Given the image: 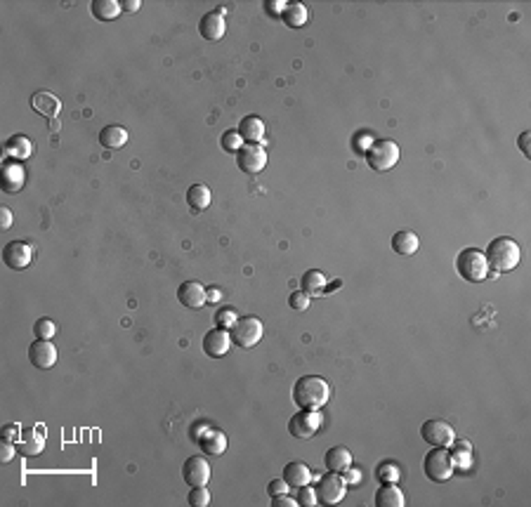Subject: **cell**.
<instances>
[{"instance_id":"1","label":"cell","mask_w":531,"mask_h":507,"mask_svg":"<svg viewBox=\"0 0 531 507\" xmlns=\"http://www.w3.org/2000/svg\"><path fill=\"white\" fill-rule=\"evenodd\" d=\"M331 399V385L321 375H305L293 385V404L302 410H321Z\"/></svg>"},{"instance_id":"2","label":"cell","mask_w":531,"mask_h":507,"mask_svg":"<svg viewBox=\"0 0 531 507\" xmlns=\"http://www.w3.org/2000/svg\"><path fill=\"white\" fill-rule=\"evenodd\" d=\"M486 262L493 271H513L522 260V250L510 236H496L486 248Z\"/></svg>"},{"instance_id":"3","label":"cell","mask_w":531,"mask_h":507,"mask_svg":"<svg viewBox=\"0 0 531 507\" xmlns=\"http://www.w3.org/2000/svg\"><path fill=\"white\" fill-rule=\"evenodd\" d=\"M456 271L460 274V279L467 284H482L489 279V262L486 255L477 248H465L456 255Z\"/></svg>"},{"instance_id":"4","label":"cell","mask_w":531,"mask_h":507,"mask_svg":"<svg viewBox=\"0 0 531 507\" xmlns=\"http://www.w3.org/2000/svg\"><path fill=\"white\" fill-rule=\"evenodd\" d=\"M423 472L430 482L434 484H444L454 477L456 467H454V460H451V453L449 448H442V446H432L430 453L425 456V462H423Z\"/></svg>"},{"instance_id":"5","label":"cell","mask_w":531,"mask_h":507,"mask_svg":"<svg viewBox=\"0 0 531 507\" xmlns=\"http://www.w3.org/2000/svg\"><path fill=\"white\" fill-rule=\"evenodd\" d=\"M402 158V151H399V144L392 142V140H375L373 147L366 151V163H369L371 170L375 173H387L392 170Z\"/></svg>"},{"instance_id":"6","label":"cell","mask_w":531,"mask_h":507,"mask_svg":"<svg viewBox=\"0 0 531 507\" xmlns=\"http://www.w3.org/2000/svg\"><path fill=\"white\" fill-rule=\"evenodd\" d=\"M230 335H232L234 347H238V349H253V347L262 340L264 325L258 317H243L234 323Z\"/></svg>"},{"instance_id":"7","label":"cell","mask_w":531,"mask_h":507,"mask_svg":"<svg viewBox=\"0 0 531 507\" xmlns=\"http://www.w3.org/2000/svg\"><path fill=\"white\" fill-rule=\"evenodd\" d=\"M317 498L323 505H338L343 503L345 493H347V484H345L343 474L338 472H328L323 477L317 479Z\"/></svg>"},{"instance_id":"8","label":"cell","mask_w":531,"mask_h":507,"mask_svg":"<svg viewBox=\"0 0 531 507\" xmlns=\"http://www.w3.org/2000/svg\"><path fill=\"white\" fill-rule=\"evenodd\" d=\"M321 425H323V418L319 410H302L300 408L293 418L288 420V432H291V436L305 441V439H310V436H314Z\"/></svg>"},{"instance_id":"9","label":"cell","mask_w":531,"mask_h":507,"mask_svg":"<svg viewBox=\"0 0 531 507\" xmlns=\"http://www.w3.org/2000/svg\"><path fill=\"white\" fill-rule=\"evenodd\" d=\"M236 165L241 173L246 175H258L267 165V151L262 144H243L236 153Z\"/></svg>"},{"instance_id":"10","label":"cell","mask_w":531,"mask_h":507,"mask_svg":"<svg viewBox=\"0 0 531 507\" xmlns=\"http://www.w3.org/2000/svg\"><path fill=\"white\" fill-rule=\"evenodd\" d=\"M421 436H423L425 444L442 446V448H449L456 441L454 427H451L449 423H444V420H428V423H423Z\"/></svg>"},{"instance_id":"11","label":"cell","mask_w":531,"mask_h":507,"mask_svg":"<svg viewBox=\"0 0 531 507\" xmlns=\"http://www.w3.org/2000/svg\"><path fill=\"white\" fill-rule=\"evenodd\" d=\"M232 347H234V343H232L230 330H222L215 325V328L203 335V351H206V356H210V359H222V356H227Z\"/></svg>"},{"instance_id":"12","label":"cell","mask_w":531,"mask_h":507,"mask_svg":"<svg viewBox=\"0 0 531 507\" xmlns=\"http://www.w3.org/2000/svg\"><path fill=\"white\" fill-rule=\"evenodd\" d=\"M57 359H60V351H57V347L50 343V340H34V345L29 347V361L34 368H40V371H47V368H52L57 364Z\"/></svg>"},{"instance_id":"13","label":"cell","mask_w":531,"mask_h":507,"mask_svg":"<svg viewBox=\"0 0 531 507\" xmlns=\"http://www.w3.org/2000/svg\"><path fill=\"white\" fill-rule=\"evenodd\" d=\"M31 260H34V250H31L29 243H24V241H10V243H5V248H3V262L8 264L10 269H14V271L26 269V267L31 264Z\"/></svg>"},{"instance_id":"14","label":"cell","mask_w":531,"mask_h":507,"mask_svg":"<svg viewBox=\"0 0 531 507\" xmlns=\"http://www.w3.org/2000/svg\"><path fill=\"white\" fill-rule=\"evenodd\" d=\"M42 448H45V430H42V425H34V427L21 430V436L17 441V451L21 456H26V458L40 456Z\"/></svg>"},{"instance_id":"15","label":"cell","mask_w":531,"mask_h":507,"mask_svg":"<svg viewBox=\"0 0 531 507\" xmlns=\"http://www.w3.org/2000/svg\"><path fill=\"white\" fill-rule=\"evenodd\" d=\"M182 479L191 486H208L210 482V462H206L201 456H191L182 465Z\"/></svg>"},{"instance_id":"16","label":"cell","mask_w":531,"mask_h":507,"mask_svg":"<svg viewBox=\"0 0 531 507\" xmlns=\"http://www.w3.org/2000/svg\"><path fill=\"white\" fill-rule=\"evenodd\" d=\"M24 182H26L24 165L17 163V161H5L3 170H0V186H3V191H8V194H17V191H21Z\"/></svg>"},{"instance_id":"17","label":"cell","mask_w":531,"mask_h":507,"mask_svg":"<svg viewBox=\"0 0 531 507\" xmlns=\"http://www.w3.org/2000/svg\"><path fill=\"white\" fill-rule=\"evenodd\" d=\"M177 300L182 307L187 309H201L206 302V288L199 284V281H184L182 286L177 288Z\"/></svg>"},{"instance_id":"18","label":"cell","mask_w":531,"mask_h":507,"mask_svg":"<svg viewBox=\"0 0 531 507\" xmlns=\"http://www.w3.org/2000/svg\"><path fill=\"white\" fill-rule=\"evenodd\" d=\"M238 135H241L243 142H248V144H264L267 125H264L260 116H246V119L238 123Z\"/></svg>"},{"instance_id":"19","label":"cell","mask_w":531,"mask_h":507,"mask_svg":"<svg viewBox=\"0 0 531 507\" xmlns=\"http://www.w3.org/2000/svg\"><path fill=\"white\" fill-rule=\"evenodd\" d=\"M199 31H201V36H203L206 40L215 42V40H220L222 36H225L227 21H225L222 14H217V12H206L203 17H201V21H199Z\"/></svg>"},{"instance_id":"20","label":"cell","mask_w":531,"mask_h":507,"mask_svg":"<svg viewBox=\"0 0 531 507\" xmlns=\"http://www.w3.org/2000/svg\"><path fill=\"white\" fill-rule=\"evenodd\" d=\"M34 153V144L26 135H12L8 142H5V149H3V156L5 158H12V161H26V158Z\"/></svg>"},{"instance_id":"21","label":"cell","mask_w":531,"mask_h":507,"mask_svg":"<svg viewBox=\"0 0 531 507\" xmlns=\"http://www.w3.org/2000/svg\"><path fill=\"white\" fill-rule=\"evenodd\" d=\"M31 106H34V111H38L40 116H45V119H50V121H55L57 116H60V111H62L60 97H55L52 92H45V90L34 95V99H31Z\"/></svg>"},{"instance_id":"22","label":"cell","mask_w":531,"mask_h":507,"mask_svg":"<svg viewBox=\"0 0 531 507\" xmlns=\"http://www.w3.org/2000/svg\"><path fill=\"white\" fill-rule=\"evenodd\" d=\"M323 465H326L328 472L343 474L345 469L352 465V453H349L345 446H333V448H328L326 456H323Z\"/></svg>"},{"instance_id":"23","label":"cell","mask_w":531,"mask_h":507,"mask_svg":"<svg viewBox=\"0 0 531 507\" xmlns=\"http://www.w3.org/2000/svg\"><path fill=\"white\" fill-rule=\"evenodd\" d=\"M284 479L291 489H300L312 482V469L300 460H293L284 467Z\"/></svg>"},{"instance_id":"24","label":"cell","mask_w":531,"mask_h":507,"mask_svg":"<svg viewBox=\"0 0 531 507\" xmlns=\"http://www.w3.org/2000/svg\"><path fill=\"white\" fill-rule=\"evenodd\" d=\"M375 507H404L406 500H404V493L397 484H382V486L375 491Z\"/></svg>"},{"instance_id":"25","label":"cell","mask_w":531,"mask_h":507,"mask_svg":"<svg viewBox=\"0 0 531 507\" xmlns=\"http://www.w3.org/2000/svg\"><path fill=\"white\" fill-rule=\"evenodd\" d=\"M418 248H421V241H418V236L413 232H408V229H402V232H397L395 236H392V250H395L397 255H416Z\"/></svg>"},{"instance_id":"26","label":"cell","mask_w":531,"mask_h":507,"mask_svg":"<svg viewBox=\"0 0 531 507\" xmlns=\"http://www.w3.org/2000/svg\"><path fill=\"white\" fill-rule=\"evenodd\" d=\"M449 453H451V460H454V467L458 472H467L472 467V446L470 441H454L449 446Z\"/></svg>"},{"instance_id":"27","label":"cell","mask_w":531,"mask_h":507,"mask_svg":"<svg viewBox=\"0 0 531 507\" xmlns=\"http://www.w3.org/2000/svg\"><path fill=\"white\" fill-rule=\"evenodd\" d=\"M90 12H92V17L99 21H114L121 12H123V8H121L119 0H92V3H90Z\"/></svg>"},{"instance_id":"28","label":"cell","mask_w":531,"mask_h":507,"mask_svg":"<svg viewBox=\"0 0 531 507\" xmlns=\"http://www.w3.org/2000/svg\"><path fill=\"white\" fill-rule=\"evenodd\" d=\"M99 144L104 149H121L127 144V130L121 125H106L99 130Z\"/></svg>"},{"instance_id":"29","label":"cell","mask_w":531,"mask_h":507,"mask_svg":"<svg viewBox=\"0 0 531 507\" xmlns=\"http://www.w3.org/2000/svg\"><path fill=\"white\" fill-rule=\"evenodd\" d=\"M199 446L206 456H222V453L227 451V434L220 430H210L208 434L199 441Z\"/></svg>"},{"instance_id":"30","label":"cell","mask_w":531,"mask_h":507,"mask_svg":"<svg viewBox=\"0 0 531 507\" xmlns=\"http://www.w3.org/2000/svg\"><path fill=\"white\" fill-rule=\"evenodd\" d=\"M281 19L286 21L288 29H302V26L307 24V19H310V10H307L302 3H288L284 10V14H281Z\"/></svg>"},{"instance_id":"31","label":"cell","mask_w":531,"mask_h":507,"mask_svg":"<svg viewBox=\"0 0 531 507\" xmlns=\"http://www.w3.org/2000/svg\"><path fill=\"white\" fill-rule=\"evenodd\" d=\"M302 284V290L307 293V295H326V274L319 269H310L305 271V276L300 279Z\"/></svg>"},{"instance_id":"32","label":"cell","mask_w":531,"mask_h":507,"mask_svg":"<svg viewBox=\"0 0 531 507\" xmlns=\"http://www.w3.org/2000/svg\"><path fill=\"white\" fill-rule=\"evenodd\" d=\"M212 201V191L206 184H194L187 189V203L191 210H206Z\"/></svg>"},{"instance_id":"33","label":"cell","mask_w":531,"mask_h":507,"mask_svg":"<svg viewBox=\"0 0 531 507\" xmlns=\"http://www.w3.org/2000/svg\"><path fill=\"white\" fill-rule=\"evenodd\" d=\"M375 479H378V484H399L402 469L395 462H380L375 467Z\"/></svg>"},{"instance_id":"34","label":"cell","mask_w":531,"mask_h":507,"mask_svg":"<svg viewBox=\"0 0 531 507\" xmlns=\"http://www.w3.org/2000/svg\"><path fill=\"white\" fill-rule=\"evenodd\" d=\"M236 321H238V317H236V312H234L232 307H222V309H217V312H215V325H217V328L232 330Z\"/></svg>"},{"instance_id":"35","label":"cell","mask_w":531,"mask_h":507,"mask_svg":"<svg viewBox=\"0 0 531 507\" xmlns=\"http://www.w3.org/2000/svg\"><path fill=\"white\" fill-rule=\"evenodd\" d=\"M57 333V325L52 319H38V321L34 323V335L38 340H52Z\"/></svg>"},{"instance_id":"36","label":"cell","mask_w":531,"mask_h":507,"mask_svg":"<svg viewBox=\"0 0 531 507\" xmlns=\"http://www.w3.org/2000/svg\"><path fill=\"white\" fill-rule=\"evenodd\" d=\"M210 500H212L210 491L206 486H191L189 495H187V503L191 507H206V505H210Z\"/></svg>"},{"instance_id":"37","label":"cell","mask_w":531,"mask_h":507,"mask_svg":"<svg viewBox=\"0 0 531 507\" xmlns=\"http://www.w3.org/2000/svg\"><path fill=\"white\" fill-rule=\"evenodd\" d=\"M220 144L227 153H238V149L243 147V137L238 135V130H227L225 135H222Z\"/></svg>"},{"instance_id":"38","label":"cell","mask_w":531,"mask_h":507,"mask_svg":"<svg viewBox=\"0 0 531 507\" xmlns=\"http://www.w3.org/2000/svg\"><path fill=\"white\" fill-rule=\"evenodd\" d=\"M297 505L300 507H317L319 505V498H317V491L310 486V484H305V486L297 489Z\"/></svg>"},{"instance_id":"39","label":"cell","mask_w":531,"mask_h":507,"mask_svg":"<svg viewBox=\"0 0 531 507\" xmlns=\"http://www.w3.org/2000/svg\"><path fill=\"white\" fill-rule=\"evenodd\" d=\"M288 307L293 309V312H307V307H310V295H307L305 290H295L288 295Z\"/></svg>"},{"instance_id":"40","label":"cell","mask_w":531,"mask_h":507,"mask_svg":"<svg viewBox=\"0 0 531 507\" xmlns=\"http://www.w3.org/2000/svg\"><path fill=\"white\" fill-rule=\"evenodd\" d=\"M373 137L369 135V132H359V135H354V151L361 153V156H366V151H369L371 147H373Z\"/></svg>"},{"instance_id":"41","label":"cell","mask_w":531,"mask_h":507,"mask_svg":"<svg viewBox=\"0 0 531 507\" xmlns=\"http://www.w3.org/2000/svg\"><path fill=\"white\" fill-rule=\"evenodd\" d=\"M210 430H212V427H210V423H206V420H201V423H194V425H191V430H189L191 441H196V444H199V441L203 439V436L208 434Z\"/></svg>"},{"instance_id":"42","label":"cell","mask_w":531,"mask_h":507,"mask_svg":"<svg viewBox=\"0 0 531 507\" xmlns=\"http://www.w3.org/2000/svg\"><path fill=\"white\" fill-rule=\"evenodd\" d=\"M19 436H21V427L17 423L3 425V441H12V444H17Z\"/></svg>"},{"instance_id":"43","label":"cell","mask_w":531,"mask_h":507,"mask_svg":"<svg viewBox=\"0 0 531 507\" xmlns=\"http://www.w3.org/2000/svg\"><path fill=\"white\" fill-rule=\"evenodd\" d=\"M343 479H345V484H347V489H349V486H359V484H361V469L349 465V467L343 472Z\"/></svg>"},{"instance_id":"44","label":"cell","mask_w":531,"mask_h":507,"mask_svg":"<svg viewBox=\"0 0 531 507\" xmlns=\"http://www.w3.org/2000/svg\"><path fill=\"white\" fill-rule=\"evenodd\" d=\"M14 453H17V446H14L12 441H3V448H0V460H3V465L12 462Z\"/></svg>"},{"instance_id":"45","label":"cell","mask_w":531,"mask_h":507,"mask_svg":"<svg viewBox=\"0 0 531 507\" xmlns=\"http://www.w3.org/2000/svg\"><path fill=\"white\" fill-rule=\"evenodd\" d=\"M288 484H286V479H274V482L267 484V493L269 495H281V493H288Z\"/></svg>"},{"instance_id":"46","label":"cell","mask_w":531,"mask_h":507,"mask_svg":"<svg viewBox=\"0 0 531 507\" xmlns=\"http://www.w3.org/2000/svg\"><path fill=\"white\" fill-rule=\"evenodd\" d=\"M272 507H300V505L288 493H281V495H272Z\"/></svg>"},{"instance_id":"47","label":"cell","mask_w":531,"mask_h":507,"mask_svg":"<svg viewBox=\"0 0 531 507\" xmlns=\"http://www.w3.org/2000/svg\"><path fill=\"white\" fill-rule=\"evenodd\" d=\"M286 5L288 3H284V0H267V3H264V10H267L269 14H274V17H281Z\"/></svg>"},{"instance_id":"48","label":"cell","mask_w":531,"mask_h":507,"mask_svg":"<svg viewBox=\"0 0 531 507\" xmlns=\"http://www.w3.org/2000/svg\"><path fill=\"white\" fill-rule=\"evenodd\" d=\"M0 227H3V232H8L12 227V212H10V208H0Z\"/></svg>"},{"instance_id":"49","label":"cell","mask_w":531,"mask_h":507,"mask_svg":"<svg viewBox=\"0 0 531 507\" xmlns=\"http://www.w3.org/2000/svg\"><path fill=\"white\" fill-rule=\"evenodd\" d=\"M529 140H531V132H522V135H519V140H517V144H519V149H522V153H524V158H531V149H529Z\"/></svg>"},{"instance_id":"50","label":"cell","mask_w":531,"mask_h":507,"mask_svg":"<svg viewBox=\"0 0 531 507\" xmlns=\"http://www.w3.org/2000/svg\"><path fill=\"white\" fill-rule=\"evenodd\" d=\"M206 300H208V302H212V304H215V302H220V300H222V290H220V288H217V286H210V288H206Z\"/></svg>"},{"instance_id":"51","label":"cell","mask_w":531,"mask_h":507,"mask_svg":"<svg viewBox=\"0 0 531 507\" xmlns=\"http://www.w3.org/2000/svg\"><path fill=\"white\" fill-rule=\"evenodd\" d=\"M140 0H123V3H121V8H123V12H137V10H140Z\"/></svg>"}]
</instances>
